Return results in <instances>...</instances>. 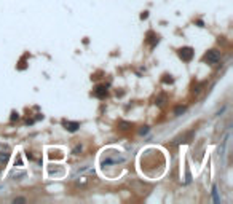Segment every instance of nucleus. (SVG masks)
<instances>
[{"label": "nucleus", "instance_id": "obj_1", "mask_svg": "<svg viewBox=\"0 0 233 204\" xmlns=\"http://www.w3.org/2000/svg\"><path fill=\"white\" fill-rule=\"evenodd\" d=\"M203 61L208 62V64H217V62L220 61V53L215 51V49H211L203 56Z\"/></svg>", "mask_w": 233, "mask_h": 204}, {"label": "nucleus", "instance_id": "obj_2", "mask_svg": "<svg viewBox=\"0 0 233 204\" xmlns=\"http://www.w3.org/2000/svg\"><path fill=\"white\" fill-rule=\"evenodd\" d=\"M193 54H195V51H193V48H190V46H184V48L179 49L180 59L185 61V62H190L193 59Z\"/></svg>", "mask_w": 233, "mask_h": 204}, {"label": "nucleus", "instance_id": "obj_3", "mask_svg": "<svg viewBox=\"0 0 233 204\" xmlns=\"http://www.w3.org/2000/svg\"><path fill=\"white\" fill-rule=\"evenodd\" d=\"M62 126L67 129L69 132H75V131H78L80 123H77V121H62Z\"/></svg>", "mask_w": 233, "mask_h": 204}, {"label": "nucleus", "instance_id": "obj_4", "mask_svg": "<svg viewBox=\"0 0 233 204\" xmlns=\"http://www.w3.org/2000/svg\"><path fill=\"white\" fill-rule=\"evenodd\" d=\"M94 96L99 99H102L107 96V86L105 84H99V86H96V89H94Z\"/></svg>", "mask_w": 233, "mask_h": 204}, {"label": "nucleus", "instance_id": "obj_5", "mask_svg": "<svg viewBox=\"0 0 233 204\" xmlns=\"http://www.w3.org/2000/svg\"><path fill=\"white\" fill-rule=\"evenodd\" d=\"M158 42H160V37L157 35V33H153V32H148V33H147V43L150 45L152 48H153Z\"/></svg>", "mask_w": 233, "mask_h": 204}, {"label": "nucleus", "instance_id": "obj_6", "mask_svg": "<svg viewBox=\"0 0 233 204\" xmlns=\"http://www.w3.org/2000/svg\"><path fill=\"white\" fill-rule=\"evenodd\" d=\"M185 110H187V109H185L184 105H179V107H176V110H174V115H176V116H180V115H182V113H184Z\"/></svg>", "mask_w": 233, "mask_h": 204}, {"label": "nucleus", "instance_id": "obj_7", "mask_svg": "<svg viewBox=\"0 0 233 204\" xmlns=\"http://www.w3.org/2000/svg\"><path fill=\"white\" fill-rule=\"evenodd\" d=\"M118 128L120 129H128V128H131V123L129 121H120L118 123Z\"/></svg>", "mask_w": 233, "mask_h": 204}, {"label": "nucleus", "instance_id": "obj_8", "mask_svg": "<svg viewBox=\"0 0 233 204\" xmlns=\"http://www.w3.org/2000/svg\"><path fill=\"white\" fill-rule=\"evenodd\" d=\"M164 100H166L164 96H160V97L155 99V104H157V105H163V102H164Z\"/></svg>", "mask_w": 233, "mask_h": 204}, {"label": "nucleus", "instance_id": "obj_9", "mask_svg": "<svg viewBox=\"0 0 233 204\" xmlns=\"http://www.w3.org/2000/svg\"><path fill=\"white\" fill-rule=\"evenodd\" d=\"M10 158V153H3V155H0V163H7Z\"/></svg>", "mask_w": 233, "mask_h": 204}, {"label": "nucleus", "instance_id": "obj_10", "mask_svg": "<svg viewBox=\"0 0 233 204\" xmlns=\"http://www.w3.org/2000/svg\"><path fill=\"white\" fill-rule=\"evenodd\" d=\"M212 196H214V201H215V202L220 201V199H219V195H217V188H215V186L212 188Z\"/></svg>", "mask_w": 233, "mask_h": 204}, {"label": "nucleus", "instance_id": "obj_11", "mask_svg": "<svg viewBox=\"0 0 233 204\" xmlns=\"http://www.w3.org/2000/svg\"><path fill=\"white\" fill-rule=\"evenodd\" d=\"M174 80L171 78V75H164V78H163V83H173Z\"/></svg>", "mask_w": 233, "mask_h": 204}, {"label": "nucleus", "instance_id": "obj_12", "mask_svg": "<svg viewBox=\"0 0 233 204\" xmlns=\"http://www.w3.org/2000/svg\"><path fill=\"white\" fill-rule=\"evenodd\" d=\"M18 118H19V115H18V113H16V112H11V116H10V120H11V121H14V120H18Z\"/></svg>", "mask_w": 233, "mask_h": 204}, {"label": "nucleus", "instance_id": "obj_13", "mask_svg": "<svg viewBox=\"0 0 233 204\" xmlns=\"http://www.w3.org/2000/svg\"><path fill=\"white\" fill-rule=\"evenodd\" d=\"M147 132H148V128H147V126H144V128L141 129V131H139V134H141V135H144V134H147Z\"/></svg>", "mask_w": 233, "mask_h": 204}, {"label": "nucleus", "instance_id": "obj_14", "mask_svg": "<svg viewBox=\"0 0 233 204\" xmlns=\"http://www.w3.org/2000/svg\"><path fill=\"white\" fill-rule=\"evenodd\" d=\"M147 18H148V11H144L141 14V19H147Z\"/></svg>", "mask_w": 233, "mask_h": 204}, {"label": "nucleus", "instance_id": "obj_15", "mask_svg": "<svg viewBox=\"0 0 233 204\" xmlns=\"http://www.w3.org/2000/svg\"><path fill=\"white\" fill-rule=\"evenodd\" d=\"M14 202H26V198H14Z\"/></svg>", "mask_w": 233, "mask_h": 204}]
</instances>
